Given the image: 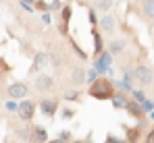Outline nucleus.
Segmentation results:
<instances>
[{"label": "nucleus", "instance_id": "f257e3e1", "mask_svg": "<svg viewBox=\"0 0 154 143\" xmlns=\"http://www.w3.org/2000/svg\"><path fill=\"white\" fill-rule=\"evenodd\" d=\"M88 94L92 95V97H96V100H112V97H115V85H112L108 79L98 77L94 83H90Z\"/></svg>", "mask_w": 154, "mask_h": 143}, {"label": "nucleus", "instance_id": "f03ea898", "mask_svg": "<svg viewBox=\"0 0 154 143\" xmlns=\"http://www.w3.org/2000/svg\"><path fill=\"white\" fill-rule=\"evenodd\" d=\"M133 77H135L142 85H150L154 81V71L150 67H146V64H137V67L133 69Z\"/></svg>", "mask_w": 154, "mask_h": 143}, {"label": "nucleus", "instance_id": "7ed1b4c3", "mask_svg": "<svg viewBox=\"0 0 154 143\" xmlns=\"http://www.w3.org/2000/svg\"><path fill=\"white\" fill-rule=\"evenodd\" d=\"M8 97L11 100H23L27 95V91H29V87H27V83H23V81H15V83H11L8 85Z\"/></svg>", "mask_w": 154, "mask_h": 143}, {"label": "nucleus", "instance_id": "20e7f679", "mask_svg": "<svg viewBox=\"0 0 154 143\" xmlns=\"http://www.w3.org/2000/svg\"><path fill=\"white\" fill-rule=\"evenodd\" d=\"M17 114H19V118H21V120L29 122V120L33 118V114H35V104H33V102H29V100H23V102L19 104Z\"/></svg>", "mask_w": 154, "mask_h": 143}, {"label": "nucleus", "instance_id": "39448f33", "mask_svg": "<svg viewBox=\"0 0 154 143\" xmlns=\"http://www.w3.org/2000/svg\"><path fill=\"white\" fill-rule=\"evenodd\" d=\"M52 85H54V79H52L50 75L42 73V75L35 77V89H38V91H50Z\"/></svg>", "mask_w": 154, "mask_h": 143}, {"label": "nucleus", "instance_id": "423d86ee", "mask_svg": "<svg viewBox=\"0 0 154 143\" xmlns=\"http://www.w3.org/2000/svg\"><path fill=\"white\" fill-rule=\"evenodd\" d=\"M56 110H58V102H56V100H44V102L40 104V112H42L44 116H54Z\"/></svg>", "mask_w": 154, "mask_h": 143}, {"label": "nucleus", "instance_id": "0eeeda50", "mask_svg": "<svg viewBox=\"0 0 154 143\" xmlns=\"http://www.w3.org/2000/svg\"><path fill=\"white\" fill-rule=\"evenodd\" d=\"M125 110H127L129 114H131V116H135V118H144V114H146V110H144V106H142V104H140V102H135V100H133V102H129L127 104V108H125Z\"/></svg>", "mask_w": 154, "mask_h": 143}, {"label": "nucleus", "instance_id": "6e6552de", "mask_svg": "<svg viewBox=\"0 0 154 143\" xmlns=\"http://www.w3.org/2000/svg\"><path fill=\"white\" fill-rule=\"evenodd\" d=\"M46 62H50V58H48L46 54H42V52H40V54H35V58H33V67H31V73L42 71Z\"/></svg>", "mask_w": 154, "mask_h": 143}, {"label": "nucleus", "instance_id": "1a4fd4ad", "mask_svg": "<svg viewBox=\"0 0 154 143\" xmlns=\"http://www.w3.org/2000/svg\"><path fill=\"white\" fill-rule=\"evenodd\" d=\"M123 48H125V40H112L110 46H108V54L119 56V52H123Z\"/></svg>", "mask_w": 154, "mask_h": 143}, {"label": "nucleus", "instance_id": "9d476101", "mask_svg": "<svg viewBox=\"0 0 154 143\" xmlns=\"http://www.w3.org/2000/svg\"><path fill=\"white\" fill-rule=\"evenodd\" d=\"M100 27H102V31H106V33H110L112 29H115V17H110V15H106V17H102L100 21Z\"/></svg>", "mask_w": 154, "mask_h": 143}, {"label": "nucleus", "instance_id": "9b49d317", "mask_svg": "<svg viewBox=\"0 0 154 143\" xmlns=\"http://www.w3.org/2000/svg\"><path fill=\"white\" fill-rule=\"evenodd\" d=\"M71 79H73V83H75V85H81V83H85V81H88V71H83V69H75L73 75H71Z\"/></svg>", "mask_w": 154, "mask_h": 143}, {"label": "nucleus", "instance_id": "f8f14e48", "mask_svg": "<svg viewBox=\"0 0 154 143\" xmlns=\"http://www.w3.org/2000/svg\"><path fill=\"white\" fill-rule=\"evenodd\" d=\"M127 100H125V95L123 94H119V95H115L112 97V108H117V110H123V108H127Z\"/></svg>", "mask_w": 154, "mask_h": 143}, {"label": "nucleus", "instance_id": "ddd939ff", "mask_svg": "<svg viewBox=\"0 0 154 143\" xmlns=\"http://www.w3.org/2000/svg\"><path fill=\"white\" fill-rule=\"evenodd\" d=\"M142 10H144V17L154 19V0H146L144 6H142Z\"/></svg>", "mask_w": 154, "mask_h": 143}, {"label": "nucleus", "instance_id": "4468645a", "mask_svg": "<svg viewBox=\"0 0 154 143\" xmlns=\"http://www.w3.org/2000/svg\"><path fill=\"white\" fill-rule=\"evenodd\" d=\"M127 143H137L140 141V129H127V137H125Z\"/></svg>", "mask_w": 154, "mask_h": 143}, {"label": "nucleus", "instance_id": "2eb2a0df", "mask_svg": "<svg viewBox=\"0 0 154 143\" xmlns=\"http://www.w3.org/2000/svg\"><path fill=\"white\" fill-rule=\"evenodd\" d=\"M96 8L102 10V13L110 10V8H112V0H98V2H96Z\"/></svg>", "mask_w": 154, "mask_h": 143}, {"label": "nucleus", "instance_id": "dca6fc26", "mask_svg": "<svg viewBox=\"0 0 154 143\" xmlns=\"http://www.w3.org/2000/svg\"><path fill=\"white\" fill-rule=\"evenodd\" d=\"M58 143H71V133L69 131H60L58 133Z\"/></svg>", "mask_w": 154, "mask_h": 143}, {"label": "nucleus", "instance_id": "f3484780", "mask_svg": "<svg viewBox=\"0 0 154 143\" xmlns=\"http://www.w3.org/2000/svg\"><path fill=\"white\" fill-rule=\"evenodd\" d=\"M4 108H6L8 112H17V110H19V104H17L15 100H8V102L4 104Z\"/></svg>", "mask_w": 154, "mask_h": 143}, {"label": "nucleus", "instance_id": "a211bd4d", "mask_svg": "<svg viewBox=\"0 0 154 143\" xmlns=\"http://www.w3.org/2000/svg\"><path fill=\"white\" fill-rule=\"evenodd\" d=\"M133 100H135V102H140V104H144V102H146V95L142 94L140 89H133Z\"/></svg>", "mask_w": 154, "mask_h": 143}, {"label": "nucleus", "instance_id": "6ab92c4d", "mask_svg": "<svg viewBox=\"0 0 154 143\" xmlns=\"http://www.w3.org/2000/svg\"><path fill=\"white\" fill-rule=\"evenodd\" d=\"M73 116H75V110H71V108H65V110H63V118L65 120L73 118Z\"/></svg>", "mask_w": 154, "mask_h": 143}, {"label": "nucleus", "instance_id": "aec40b11", "mask_svg": "<svg viewBox=\"0 0 154 143\" xmlns=\"http://www.w3.org/2000/svg\"><path fill=\"white\" fill-rule=\"evenodd\" d=\"M96 79H98V71H96V69H92V71H88V81H90V83H94Z\"/></svg>", "mask_w": 154, "mask_h": 143}, {"label": "nucleus", "instance_id": "412c9836", "mask_svg": "<svg viewBox=\"0 0 154 143\" xmlns=\"http://www.w3.org/2000/svg\"><path fill=\"white\" fill-rule=\"evenodd\" d=\"M142 106H144V110H146V112H154V102H152V100H146Z\"/></svg>", "mask_w": 154, "mask_h": 143}, {"label": "nucleus", "instance_id": "4be33fe9", "mask_svg": "<svg viewBox=\"0 0 154 143\" xmlns=\"http://www.w3.org/2000/svg\"><path fill=\"white\" fill-rule=\"evenodd\" d=\"M94 40H96V52H100L102 50V44H100V33L98 31H94Z\"/></svg>", "mask_w": 154, "mask_h": 143}, {"label": "nucleus", "instance_id": "5701e85b", "mask_svg": "<svg viewBox=\"0 0 154 143\" xmlns=\"http://www.w3.org/2000/svg\"><path fill=\"white\" fill-rule=\"evenodd\" d=\"M50 64H52V67H58V64H60V58H58V54H52V56H50Z\"/></svg>", "mask_w": 154, "mask_h": 143}, {"label": "nucleus", "instance_id": "b1692460", "mask_svg": "<svg viewBox=\"0 0 154 143\" xmlns=\"http://www.w3.org/2000/svg\"><path fill=\"white\" fill-rule=\"evenodd\" d=\"M77 91H67V94H65V97H67V100H77Z\"/></svg>", "mask_w": 154, "mask_h": 143}, {"label": "nucleus", "instance_id": "393cba45", "mask_svg": "<svg viewBox=\"0 0 154 143\" xmlns=\"http://www.w3.org/2000/svg\"><path fill=\"white\" fill-rule=\"evenodd\" d=\"M108 143H127L125 139H117V137H108Z\"/></svg>", "mask_w": 154, "mask_h": 143}, {"label": "nucleus", "instance_id": "a878e982", "mask_svg": "<svg viewBox=\"0 0 154 143\" xmlns=\"http://www.w3.org/2000/svg\"><path fill=\"white\" fill-rule=\"evenodd\" d=\"M146 139H148V143H154V129L148 133V137H146Z\"/></svg>", "mask_w": 154, "mask_h": 143}, {"label": "nucleus", "instance_id": "bb28decb", "mask_svg": "<svg viewBox=\"0 0 154 143\" xmlns=\"http://www.w3.org/2000/svg\"><path fill=\"white\" fill-rule=\"evenodd\" d=\"M63 17L69 19V17H71V8H65V10H63Z\"/></svg>", "mask_w": 154, "mask_h": 143}, {"label": "nucleus", "instance_id": "cd10ccee", "mask_svg": "<svg viewBox=\"0 0 154 143\" xmlns=\"http://www.w3.org/2000/svg\"><path fill=\"white\" fill-rule=\"evenodd\" d=\"M90 21H92V25L98 23V21H96V15H94V13H90Z\"/></svg>", "mask_w": 154, "mask_h": 143}, {"label": "nucleus", "instance_id": "c85d7f7f", "mask_svg": "<svg viewBox=\"0 0 154 143\" xmlns=\"http://www.w3.org/2000/svg\"><path fill=\"white\" fill-rule=\"evenodd\" d=\"M71 143H92V139L88 137V141H71Z\"/></svg>", "mask_w": 154, "mask_h": 143}, {"label": "nucleus", "instance_id": "c756f323", "mask_svg": "<svg viewBox=\"0 0 154 143\" xmlns=\"http://www.w3.org/2000/svg\"><path fill=\"white\" fill-rule=\"evenodd\" d=\"M48 143H58V139H52V141H48Z\"/></svg>", "mask_w": 154, "mask_h": 143}, {"label": "nucleus", "instance_id": "7c9ffc66", "mask_svg": "<svg viewBox=\"0 0 154 143\" xmlns=\"http://www.w3.org/2000/svg\"><path fill=\"white\" fill-rule=\"evenodd\" d=\"M25 2H31V0H25Z\"/></svg>", "mask_w": 154, "mask_h": 143}, {"label": "nucleus", "instance_id": "2f4dec72", "mask_svg": "<svg viewBox=\"0 0 154 143\" xmlns=\"http://www.w3.org/2000/svg\"><path fill=\"white\" fill-rule=\"evenodd\" d=\"M152 118H154V112H152Z\"/></svg>", "mask_w": 154, "mask_h": 143}, {"label": "nucleus", "instance_id": "473e14b6", "mask_svg": "<svg viewBox=\"0 0 154 143\" xmlns=\"http://www.w3.org/2000/svg\"><path fill=\"white\" fill-rule=\"evenodd\" d=\"M13 143H19V141H13Z\"/></svg>", "mask_w": 154, "mask_h": 143}]
</instances>
